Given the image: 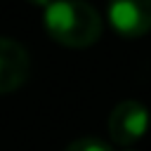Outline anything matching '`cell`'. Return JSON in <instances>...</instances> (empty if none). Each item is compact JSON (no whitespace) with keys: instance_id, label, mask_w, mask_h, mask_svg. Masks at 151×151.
Masks as SVG:
<instances>
[{"instance_id":"obj_1","label":"cell","mask_w":151,"mask_h":151,"mask_svg":"<svg viewBox=\"0 0 151 151\" xmlns=\"http://www.w3.org/2000/svg\"><path fill=\"white\" fill-rule=\"evenodd\" d=\"M42 21L52 40L73 50L90 47L101 35V17L85 0H52Z\"/></svg>"},{"instance_id":"obj_2","label":"cell","mask_w":151,"mask_h":151,"mask_svg":"<svg viewBox=\"0 0 151 151\" xmlns=\"http://www.w3.org/2000/svg\"><path fill=\"white\" fill-rule=\"evenodd\" d=\"M149 130V109L137 99H125L116 104L109 116V134L120 146L137 144Z\"/></svg>"},{"instance_id":"obj_3","label":"cell","mask_w":151,"mask_h":151,"mask_svg":"<svg viewBox=\"0 0 151 151\" xmlns=\"http://www.w3.org/2000/svg\"><path fill=\"white\" fill-rule=\"evenodd\" d=\"M109 24L123 38H139L151 31V0H111Z\"/></svg>"},{"instance_id":"obj_4","label":"cell","mask_w":151,"mask_h":151,"mask_svg":"<svg viewBox=\"0 0 151 151\" xmlns=\"http://www.w3.org/2000/svg\"><path fill=\"white\" fill-rule=\"evenodd\" d=\"M31 73V59L21 42L0 38V94L19 90Z\"/></svg>"},{"instance_id":"obj_5","label":"cell","mask_w":151,"mask_h":151,"mask_svg":"<svg viewBox=\"0 0 151 151\" xmlns=\"http://www.w3.org/2000/svg\"><path fill=\"white\" fill-rule=\"evenodd\" d=\"M64 151H111L101 139H94V137H83V139H76L71 142Z\"/></svg>"},{"instance_id":"obj_6","label":"cell","mask_w":151,"mask_h":151,"mask_svg":"<svg viewBox=\"0 0 151 151\" xmlns=\"http://www.w3.org/2000/svg\"><path fill=\"white\" fill-rule=\"evenodd\" d=\"M28 2H33V5H40V7H47L52 0H28Z\"/></svg>"},{"instance_id":"obj_7","label":"cell","mask_w":151,"mask_h":151,"mask_svg":"<svg viewBox=\"0 0 151 151\" xmlns=\"http://www.w3.org/2000/svg\"><path fill=\"white\" fill-rule=\"evenodd\" d=\"M125 151H132V149H125Z\"/></svg>"}]
</instances>
